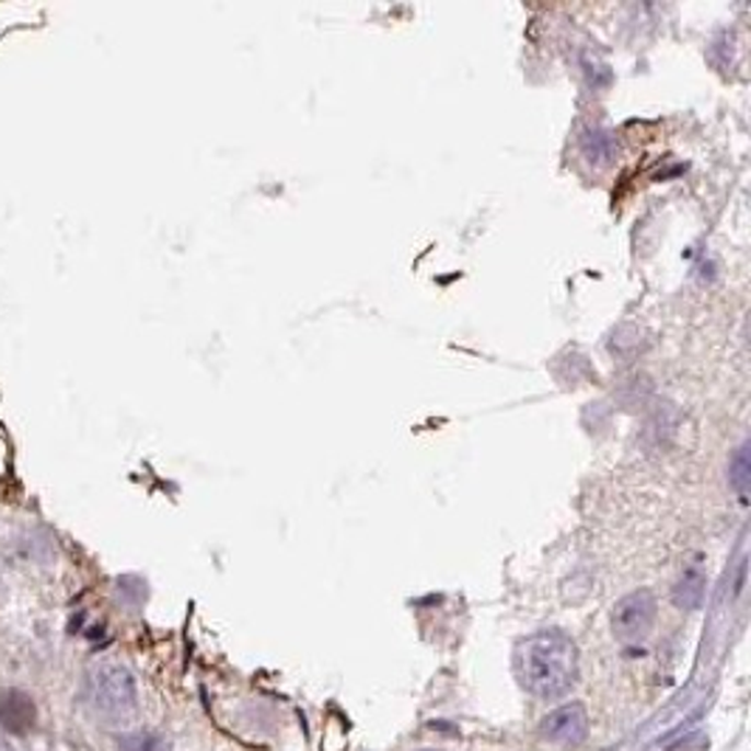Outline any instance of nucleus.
I'll list each match as a JSON object with an SVG mask.
<instances>
[{
  "label": "nucleus",
  "instance_id": "obj_1",
  "mask_svg": "<svg viewBox=\"0 0 751 751\" xmlns=\"http://www.w3.org/2000/svg\"><path fill=\"white\" fill-rule=\"evenodd\" d=\"M516 673L538 698H557L577 681V645L563 631H538L516 647Z\"/></svg>",
  "mask_w": 751,
  "mask_h": 751
},
{
  "label": "nucleus",
  "instance_id": "obj_2",
  "mask_svg": "<svg viewBox=\"0 0 751 751\" xmlns=\"http://www.w3.org/2000/svg\"><path fill=\"white\" fill-rule=\"evenodd\" d=\"M91 701L105 718H130L138 706L136 679L122 665H102L91 673Z\"/></svg>",
  "mask_w": 751,
  "mask_h": 751
},
{
  "label": "nucleus",
  "instance_id": "obj_3",
  "mask_svg": "<svg viewBox=\"0 0 751 751\" xmlns=\"http://www.w3.org/2000/svg\"><path fill=\"white\" fill-rule=\"evenodd\" d=\"M656 622V597L650 591H634V594L622 597L611 614V627H614L616 639L622 642H642Z\"/></svg>",
  "mask_w": 751,
  "mask_h": 751
},
{
  "label": "nucleus",
  "instance_id": "obj_4",
  "mask_svg": "<svg viewBox=\"0 0 751 751\" xmlns=\"http://www.w3.org/2000/svg\"><path fill=\"white\" fill-rule=\"evenodd\" d=\"M541 735L552 743L561 746H580L588 738V715L582 704L557 706L541 720Z\"/></svg>",
  "mask_w": 751,
  "mask_h": 751
},
{
  "label": "nucleus",
  "instance_id": "obj_5",
  "mask_svg": "<svg viewBox=\"0 0 751 751\" xmlns=\"http://www.w3.org/2000/svg\"><path fill=\"white\" fill-rule=\"evenodd\" d=\"M37 720V709H34L32 698L18 690H3L0 693V726L9 732H26Z\"/></svg>",
  "mask_w": 751,
  "mask_h": 751
},
{
  "label": "nucleus",
  "instance_id": "obj_6",
  "mask_svg": "<svg viewBox=\"0 0 751 751\" xmlns=\"http://www.w3.org/2000/svg\"><path fill=\"white\" fill-rule=\"evenodd\" d=\"M704 586H706V580L698 568L684 571V577H681L679 586H675V591H673L675 605L684 608V611H695V608L701 605V600H704Z\"/></svg>",
  "mask_w": 751,
  "mask_h": 751
},
{
  "label": "nucleus",
  "instance_id": "obj_7",
  "mask_svg": "<svg viewBox=\"0 0 751 751\" xmlns=\"http://www.w3.org/2000/svg\"><path fill=\"white\" fill-rule=\"evenodd\" d=\"M614 138L602 130H586L582 132V155L591 161V164H608L614 158Z\"/></svg>",
  "mask_w": 751,
  "mask_h": 751
},
{
  "label": "nucleus",
  "instance_id": "obj_8",
  "mask_svg": "<svg viewBox=\"0 0 751 751\" xmlns=\"http://www.w3.org/2000/svg\"><path fill=\"white\" fill-rule=\"evenodd\" d=\"M729 484L740 498H746V493H749V444L746 442L740 444L732 462H729Z\"/></svg>",
  "mask_w": 751,
  "mask_h": 751
},
{
  "label": "nucleus",
  "instance_id": "obj_9",
  "mask_svg": "<svg viewBox=\"0 0 751 751\" xmlns=\"http://www.w3.org/2000/svg\"><path fill=\"white\" fill-rule=\"evenodd\" d=\"M122 751H166L164 740L152 732H138L122 738Z\"/></svg>",
  "mask_w": 751,
  "mask_h": 751
}]
</instances>
